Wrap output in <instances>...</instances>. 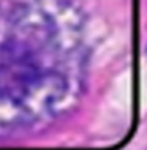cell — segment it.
Segmentation results:
<instances>
[{
	"instance_id": "1",
	"label": "cell",
	"mask_w": 147,
	"mask_h": 150,
	"mask_svg": "<svg viewBox=\"0 0 147 150\" xmlns=\"http://www.w3.org/2000/svg\"><path fill=\"white\" fill-rule=\"evenodd\" d=\"M89 67L70 0H0V137L49 128L77 106Z\"/></svg>"
}]
</instances>
